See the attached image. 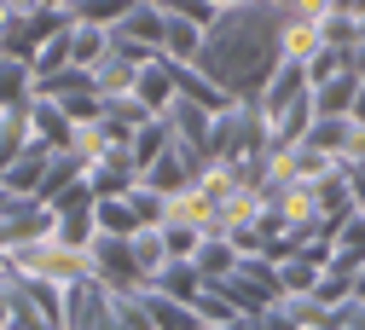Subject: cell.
<instances>
[{
	"label": "cell",
	"instance_id": "obj_22",
	"mask_svg": "<svg viewBox=\"0 0 365 330\" xmlns=\"http://www.w3.org/2000/svg\"><path fill=\"white\" fill-rule=\"evenodd\" d=\"M145 313H151V330H203L197 307L168 301V296H157V290H145Z\"/></svg>",
	"mask_w": 365,
	"mask_h": 330
},
{
	"label": "cell",
	"instance_id": "obj_21",
	"mask_svg": "<svg viewBox=\"0 0 365 330\" xmlns=\"http://www.w3.org/2000/svg\"><path fill=\"white\" fill-rule=\"evenodd\" d=\"M70 24H93V29H116L128 12H133V0H64L58 6Z\"/></svg>",
	"mask_w": 365,
	"mask_h": 330
},
{
	"label": "cell",
	"instance_id": "obj_15",
	"mask_svg": "<svg viewBox=\"0 0 365 330\" xmlns=\"http://www.w3.org/2000/svg\"><path fill=\"white\" fill-rule=\"evenodd\" d=\"M133 76H140V64L133 58H122V53H105L99 64H93V93L110 105V99H133Z\"/></svg>",
	"mask_w": 365,
	"mask_h": 330
},
{
	"label": "cell",
	"instance_id": "obj_5",
	"mask_svg": "<svg viewBox=\"0 0 365 330\" xmlns=\"http://www.w3.org/2000/svg\"><path fill=\"white\" fill-rule=\"evenodd\" d=\"M87 185H93V197H128L133 185H140V163H133L128 145H110L105 157L87 163Z\"/></svg>",
	"mask_w": 365,
	"mask_h": 330
},
{
	"label": "cell",
	"instance_id": "obj_41",
	"mask_svg": "<svg viewBox=\"0 0 365 330\" xmlns=\"http://www.w3.org/2000/svg\"><path fill=\"white\" fill-rule=\"evenodd\" d=\"M267 6H296V0H267Z\"/></svg>",
	"mask_w": 365,
	"mask_h": 330
},
{
	"label": "cell",
	"instance_id": "obj_40",
	"mask_svg": "<svg viewBox=\"0 0 365 330\" xmlns=\"http://www.w3.org/2000/svg\"><path fill=\"white\" fill-rule=\"evenodd\" d=\"M215 6H220V12H232V6H244V0H215Z\"/></svg>",
	"mask_w": 365,
	"mask_h": 330
},
{
	"label": "cell",
	"instance_id": "obj_42",
	"mask_svg": "<svg viewBox=\"0 0 365 330\" xmlns=\"http://www.w3.org/2000/svg\"><path fill=\"white\" fill-rule=\"evenodd\" d=\"M47 6H64V0H47Z\"/></svg>",
	"mask_w": 365,
	"mask_h": 330
},
{
	"label": "cell",
	"instance_id": "obj_26",
	"mask_svg": "<svg viewBox=\"0 0 365 330\" xmlns=\"http://www.w3.org/2000/svg\"><path fill=\"white\" fill-rule=\"evenodd\" d=\"M197 53H203V29L168 18V29H163V58H168V64H197Z\"/></svg>",
	"mask_w": 365,
	"mask_h": 330
},
{
	"label": "cell",
	"instance_id": "obj_27",
	"mask_svg": "<svg viewBox=\"0 0 365 330\" xmlns=\"http://www.w3.org/2000/svg\"><path fill=\"white\" fill-rule=\"evenodd\" d=\"M53 238H58V244H70V249H93V238H99L93 209H64V215H58V226H53Z\"/></svg>",
	"mask_w": 365,
	"mask_h": 330
},
{
	"label": "cell",
	"instance_id": "obj_13",
	"mask_svg": "<svg viewBox=\"0 0 365 330\" xmlns=\"http://www.w3.org/2000/svg\"><path fill=\"white\" fill-rule=\"evenodd\" d=\"M296 99H307V70L284 58L279 70L267 76V87H261V110H267V116H279V110H284V105H296Z\"/></svg>",
	"mask_w": 365,
	"mask_h": 330
},
{
	"label": "cell",
	"instance_id": "obj_25",
	"mask_svg": "<svg viewBox=\"0 0 365 330\" xmlns=\"http://www.w3.org/2000/svg\"><path fill=\"white\" fill-rule=\"evenodd\" d=\"M105 53H110V29H93V24H70V64H76V70H93Z\"/></svg>",
	"mask_w": 365,
	"mask_h": 330
},
{
	"label": "cell",
	"instance_id": "obj_10",
	"mask_svg": "<svg viewBox=\"0 0 365 330\" xmlns=\"http://www.w3.org/2000/svg\"><path fill=\"white\" fill-rule=\"evenodd\" d=\"M319 46H325V41H319V18H307V12H296V6H284V18H279V58L307 64Z\"/></svg>",
	"mask_w": 365,
	"mask_h": 330
},
{
	"label": "cell",
	"instance_id": "obj_8",
	"mask_svg": "<svg viewBox=\"0 0 365 330\" xmlns=\"http://www.w3.org/2000/svg\"><path fill=\"white\" fill-rule=\"evenodd\" d=\"M163 29H168V18L157 12V0H133V12L110 29V46H151V53H163Z\"/></svg>",
	"mask_w": 365,
	"mask_h": 330
},
{
	"label": "cell",
	"instance_id": "obj_9",
	"mask_svg": "<svg viewBox=\"0 0 365 330\" xmlns=\"http://www.w3.org/2000/svg\"><path fill=\"white\" fill-rule=\"evenodd\" d=\"M209 157H186L180 145H168L145 174H140V185H151V192H163V197H174V192H186V185L197 180V168H203Z\"/></svg>",
	"mask_w": 365,
	"mask_h": 330
},
{
	"label": "cell",
	"instance_id": "obj_4",
	"mask_svg": "<svg viewBox=\"0 0 365 330\" xmlns=\"http://www.w3.org/2000/svg\"><path fill=\"white\" fill-rule=\"evenodd\" d=\"M58 330H110V290L99 278L64 284V324Z\"/></svg>",
	"mask_w": 365,
	"mask_h": 330
},
{
	"label": "cell",
	"instance_id": "obj_34",
	"mask_svg": "<svg viewBox=\"0 0 365 330\" xmlns=\"http://www.w3.org/2000/svg\"><path fill=\"white\" fill-rule=\"evenodd\" d=\"M128 203H133V215H140V226H163V215H168V197L151 192V185H133Z\"/></svg>",
	"mask_w": 365,
	"mask_h": 330
},
{
	"label": "cell",
	"instance_id": "obj_16",
	"mask_svg": "<svg viewBox=\"0 0 365 330\" xmlns=\"http://www.w3.org/2000/svg\"><path fill=\"white\" fill-rule=\"evenodd\" d=\"M47 163H53V151H47V145H24V151L6 163L0 185H6V192H24V197H35V185H41V174H47Z\"/></svg>",
	"mask_w": 365,
	"mask_h": 330
},
{
	"label": "cell",
	"instance_id": "obj_6",
	"mask_svg": "<svg viewBox=\"0 0 365 330\" xmlns=\"http://www.w3.org/2000/svg\"><path fill=\"white\" fill-rule=\"evenodd\" d=\"M58 226V209L41 203V197H18L6 215H0V238L6 244H29V238H53Z\"/></svg>",
	"mask_w": 365,
	"mask_h": 330
},
{
	"label": "cell",
	"instance_id": "obj_31",
	"mask_svg": "<svg viewBox=\"0 0 365 330\" xmlns=\"http://www.w3.org/2000/svg\"><path fill=\"white\" fill-rule=\"evenodd\" d=\"M110 330H151L145 296H116L110 290Z\"/></svg>",
	"mask_w": 365,
	"mask_h": 330
},
{
	"label": "cell",
	"instance_id": "obj_14",
	"mask_svg": "<svg viewBox=\"0 0 365 330\" xmlns=\"http://www.w3.org/2000/svg\"><path fill=\"white\" fill-rule=\"evenodd\" d=\"M151 290H157V296H168V301H186V307H192V301L209 290V278H203L192 261H168V267L151 278Z\"/></svg>",
	"mask_w": 365,
	"mask_h": 330
},
{
	"label": "cell",
	"instance_id": "obj_38",
	"mask_svg": "<svg viewBox=\"0 0 365 330\" xmlns=\"http://www.w3.org/2000/svg\"><path fill=\"white\" fill-rule=\"evenodd\" d=\"M348 116H354V122L365 128V81H359V93H354V110H348Z\"/></svg>",
	"mask_w": 365,
	"mask_h": 330
},
{
	"label": "cell",
	"instance_id": "obj_7",
	"mask_svg": "<svg viewBox=\"0 0 365 330\" xmlns=\"http://www.w3.org/2000/svg\"><path fill=\"white\" fill-rule=\"evenodd\" d=\"M163 122H168V139H174L186 157H209V122H215L209 110H197L192 99H174V105L163 110Z\"/></svg>",
	"mask_w": 365,
	"mask_h": 330
},
{
	"label": "cell",
	"instance_id": "obj_36",
	"mask_svg": "<svg viewBox=\"0 0 365 330\" xmlns=\"http://www.w3.org/2000/svg\"><path fill=\"white\" fill-rule=\"evenodd\" d=\"M348 70H354V76H359V81H365V35H359V41H354V46H348Z\"/></svg>",
	"mask_w": 365,
	"mask_h": 330
},
{
	"label": "cell",
	"instance_id": "obj_18",
	"mask_svg": "<svg viewBox=\"0 0 365 330\" xmlns=\"http://www.w3.org/2000/svg\"><path fill=\"white\" fill-rule=\"evenodd\" d=\"M331 267H342V272H359V267H365V215H359V209L336 226V238H331Z\"/></svg>",
	"mask_w": 365,
	"mask_h": 330
},
{
	"label": "cell",
	"instance_id": "obj_32",
	"mask_svg": "<svg viewBox=\"0 0 365 330\" xmlns=\"http://www.w3.org/2000/svg\"><path fill=\"white\" fill-rule=\"evenodd\" d=\"M313 296H319V307H342V301H354V272L325 267V272H319V284H313Z\"/></svg>",
	"mask_w": 365,
	"mask_h": 330
},
{
	"label": "cell",
	"instance_id": "obj_20",
	"mask_svg": "<svg viewBox=\"0 0 365 330\" xmlns=\"http://www.w3.org/2000/svg\"><path fill=\"white\" fill-rule=\"evenodd\" d=\"M238 261H244V255L232 249V238H226V232H215V238H203V244L192 249V267L209 278V284H215V278H232Z\"/></svg>",
	"mask_w": 365,
	"mask_h": 330
},
{
	"label": "cell",
	"instance_id": "obj_3",
	"mask_svg": "<svg viewBox=\"0 0 365 330\" xmlns=\"http://www.w3.org/2000/svg\"><path fill=\"white\" fill-rule=\"evenodd\" d=\"M272 145L267 133V110L261 99H232L215 122H209V163H250Z\"/></svg>",
	"mask_w": 365,
	"mask_h": 330
},
{
	"label": "cell",
	"instance_id": "obj_23",
	"mask_svg": "<svg viewBox=\"0 0 365 330\" xmlns=\"http://www.w3.org/2000/svg\"><path fill=\"white\" fill-rule=\"evenodd\" d=\"M93 220H99V238H133V232H140V215H133L128 197H99Z\"/></svg>",
	"mask_w": 365,
	"mask_h": 330
},
{
	"label": "cell",
	"instance_id": "obj_37",
	"mask_svg": "<svg viewBox=\"0 0 365 330\" xmlns=\"http://www.w3.org/2000/svg\"><path fill=\"white\" fill-rule=\"evenodd\" d=\"M12 18H35V12H47V0H6Z\"/></svg>",
	"mask_w": 365,
	"mask_h": 330
},
{
	"label": "cell",
	"instance_id": "obj_29",
	"mask_svg": "<svg viewBox=\"0 0 365 330\" xmlns=\"http://www.w3.org/2000/svg\"><path fill=\"white\" fill-rule=\"evenodd\" d=\"M29 70H35V81H41V76H58V70H70V24H64L58 35H47V41H41V53L29 58Z\"/></svg>",
	"mask_w": 365,
	"mask_h": 330
},
{
	"label": "cell",
	"instance_id": "obj_35",
	"mask_svg": "<svg viewBox=\"0 0 365 330\" xmlns=\"http://www.w3.org/2000/svg\"><path fill=\"white\" fill-rule=\"evenodd\" d=\"M342 174H348V192H354V209L365 215V157H359V163H348Z\"/></svg>",
	"mask_w": 365,
	"mask_h": 330
},
{
	"label": "cell",
	"instance_id": "obj_12",
	"mask_svg": "<svg viewBox=\"0 0 365 330\" xmlns=\"http://www.w3.org/2000/svg\"><path fill=\"white\" fill-rule=\"evenodd\" d=\"M133 99H140L151 116H163V110L174 105V64H168V58L140 64V76H133Z\"/></svg>",
	"mask_w": 365,
	"mask_h": 330
},
{
	"label": "cell",
	"instance_id": "obj_1",
	"mask_svg": "<svg viewBox=\"0 0 365 330\" xmlns=\"http://www.w3.org/2000/svg\"><path fill=\"white\" fill-rule=\"evenodd\" d=\"M279 18L284 6H267V0H244V6L220 12L215 29L203 35L197 70L226 93V99H261L267 76L279 70Z\"/></svg>",
	"mask_w": 365,
	"mask_h": 330
},
{
	"label": "cell",
	"instance_id": "obj_11",
	"mask_svg": "<svg viewBox=\"0 0 365 330\" xmlns=\"http://www.w3.org/2000/svg\"><path fill=\"white\" fill-rule=\"evenodd\" d=\"M29 128H35V145H47V151H70L76 145V122L53 99H29Z\"/></svg>",
	"mask_w": 365,
	"mask_h": 330
},
{
	"label": "cell",
	"instance_id": "obj_33",
	"mask_svg": "<svg viewBox=\"0 0 365 330\" xmlns=\"http://www.w3.org/2000/svg\"><path fill=\"white\" fill-rule=\"evenodd\" d=\"M192 307H197V319H203V330H215V324H226V319H238V307H232V296H226V290H215V284H209V290H203V296H197Z\"/></svg>",
	"mask_w": 365,
	"mask_h": 330
},
{
	"label": "cell",
	"instance_id": "obj_19",
	"mask_svg": "<svg viewBox=\"0 0 365 330\" xmlns=\"http://www.w3.org/2000/svg\"><path fill=\"white\" fill-rule=\"evenodd\" d=\"M128 249H133V267H140L145 284H151V278L174 261V255H168V238H163V226H140V232L128 238Z\"/></svg>",
	"mask_w": 365,
	"mask_h": 330
},
{
	"label": "cell",
	"instance_id": "obj_24",
	"mask_svg": "<svg viewBox=\"0 0 365 330\" xmlns=\"http://www.w3.org/2000/svg\"><path fill=\"white\" fill-rule=\"evenodd\" d=\"M29 99H35V70L24 58L0 53V110H6V105H29Z\"/></svg>",
	"mask_w": 365,
	"mask_h": 330
},
{
	"label": "cell",
	"instance_id": "obj_39",
	"mask_svg": "<svg viewBox=\"0 0 365 330\" xmlns=\"http://www.w3.org/2000/svg\"><path fill=\"white\" fill-rule=\"evenodd\" d=\"M354 296H359V301H365V267H359V272H354Z\"/></svg>",
	"mask_w": 365,
	"mask_h": 330
},
{
	"label": "cell",
	"instance_id": "obj_30",
	"mask_svg": "<svg viewBox=\"0 0 365 330\" xmlns=\"http://www.w3.org/2000/svg\"><path fill=\"white\" fill-rule=\"evenodd\" d=\"M157 12H163V18H180V24H197L203 35H209L215 18H220L215 0H157Z\"/></svg>",
	"mask_w": 365,
	"mask_h": 330
},
{
	"label": "cell",
	"instance_id": "obj_28",
	"mask_svg": "<svg viewBox=\"0 0 365 330\" xmlns=\"http://www.w3.org/2000/svg\"><path fill=\"white\" fill-rule=\"evenodd\" d=\"M168 145H174V139H168V122H163V116H151L140 133L128 139V151H133V163H140V174H145V168H151V163H157Z\"/></svg>",
	"mask_w": 365,
	"mask_h": 330
},
{
	"label": "cell",
	"instance_id": "obj_2",
	"mask_svg": "<svg viewBox=\"0 0 365 330\" xmlns=\"http://www.w3.org/2000/svg\"><path fill=\"white\" fill-rule=\"evenodd\" d=\"M0 261H6V267L24 278V284H53V290L93 278V255H87V249H70V244H58V238L6 244V249H0Z\"/></svg>",
	"mask_w": 365,
	"mask_h": 330
},
{
	"label": "cell",
	"instance_id": "obj_43",
	"mask_svg": "<svg viewBox=\"0 0 365 330\" xmlns=\"http://www.w3.org/2000/svg\"><path fill=\"white\" fill-rule=\"evenodd\" d=\"M0 249H6V238H0Z\"/></svg>",
	"mask_w": 365,
	"mask_h": 330
},
{
	"label": "cell",
	"instance_id": "obj_17",
	"mask_svg": "<svg viewBox=\"0 0 365 330\" xmlns=\"http://www.w3.org/2000/svg\"><path fill=\"white\" fill-rule=\"evenodd\" d=\"M354 93H359V76H354V70H342V76H331V81L307 87L313 116H348V110H354Z\"/></svg>",
	"mask_w": 365,
	"mask_h": 330
}]
</instances>
